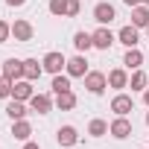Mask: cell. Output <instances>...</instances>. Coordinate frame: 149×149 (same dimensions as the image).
Returning a JSON list of instances; mask_svg holds the SVG:
<instances>
[{
    "instance_id": "2e32d148",
    "label": "cell",
    "mask_w": 149,
    "mask_h": 149,
    "mask_svg": "<svg viewBox=\"0 0 149 149\" xmlns=\"http://www.w3.org/2000/svg\"><path fill=\"white\" fill-rule=\"evenodd\" d=\"M108 85H111V88H117V91H123V88H129V73H126L123 67H117V70H111V73H108Z\"/></svg>"
},
{
    "instance_id": "4316f807",
    "label": "cell",
    "mask_w": 149,
    "mask_h": 149,
    "mask_svg": "<svg viewBox=\"0 0 149 149\" xmlns=\"http://www.w3.org/2000/svg\"><path fill=\"white\" fill-rule=\"evenodd\" d=\"M12 38V24H6V21H0V44H6Z\"/></svg>"
},
{
    "instance_id": "f546056e",
    "label": "cell",
    "mask_w": 149,
    "mask_h": 149,
    "mask_svg": "<svg viewBox=\"0 0 149 149\" xmlns=\"http://www.w3.org/2000/svg\"><path fill=\"white\" fill-rule=\"evenodd\" d=\"M26 0H6V6H24Z\"/></svg>"
},
{
    "instance_id": "d6986e66",
    "label": "cell",
    "mask_w": 149,
    "mask_h": 149,
    "mask_svg": "<svg viewBox=\"0 0 149 149\" xmlns=\"http://www.w3.org/2000/svg\"><path fill=\"white\" fill-rule=\"evenodd\" d=\"M123 64H126L129 70H137V67L143 64V53H140L137 47H129V50H126V56H123Z\"/></svg>"
},
{
    "instance_id": "d4e9b609",
    "label": "cell",
    "mask_w": 149,
    "mask_h": 149,
    "mask_svg": "<svg viewBox=\"0 0 149 149\" xmlns=\"http://www.w3.org/2000/svg\"><path fill=\"white\" fill-rule=\"evenodd\" d=\"M67 3H70V0H50V15L64 18L67 15Z\"/></svg>"
},
{
    "instance_id": "4fadbf2b",
    "label": "cell",
    "mask_w": 149,
    "mask_h": 149,
    "mask_svg": "<svg viewBox=\"0 0 149 149\" xmlns=\"http://www.w3.org/2000/svg\"><path fill=\"white\" fill-rule=\"evenodd\" d=\"M132 26H137V29H146L149 26V6H134L132 9Z\"/></svg>"
},
{
    "instance_id": "3957f363",
    "label": "cell",
    "mask_w": 149,
    "mask_h": 149,
    "mask_svg": "<svg viewBox=\"0 0 149 149\" xmlns=\"http://www.w3.org/2000/svg\"><path fill=\"white\" fill-rule=\"evenodd\" d=\"M111 111H114L117 117H129V114L134 111V100H132L129 94H117V97L111 100Z\"/></svg>"
},
{
    "instance_id": "7c38bea8",
    "label": "cell",
    "mask_w": 149,
    "mask_h": 149,
    "mask_svg": "<svg viewBox=\"0 0 149 149\" xmlns=\"http://www.w3.org/2000/svg\"><path fill=\"white\" fill-rule=\"evenodd\" d=\"M3 76H9L12 82L24 79V61H18V58H6V61H3Z\"/></svg>"
},
{
    "instance_id": "603a6c76",
    "label": "cell",
    "mask_w": 149,
    "mask_h": 149,
    "mask_svg": "<svg viewBox=\"0 0 149 149\" xmlns=\"http://www.w3.org/2000/svg\"><path fill=\"white\" fill-rule=\"evenodd\" d=\"M50 88H53V94H64V91H70V76H61V73H56Z\"/></svg>"
},
{
    "instance_id": "5bb4252c",
    "label": "cell",
    "mask_w": 149,
    "mask_h": 149,
    "mask_svg": "<svg viewBox=\"0 0 149 149\" xmlns=\"http://www.w3.org/2000/svg\"><path fill=\"white\" fill-rule=\"evenodd\" d=\"M117 41H120V44H126V47H137V41H140L137 26H123V29L117 32Z\"/></svg>"
},
{
    "instance_id": "ba28073f",
    "label": "cell",
    "mask_w": 149,
    "mask_h": 149,
    "mask_svg": "<svg viewBox=\"0 0 149 149\" xmlns=\"http://www.w3.org/2000/svg\"><path fill=\"white\" fill-rule=\"evenodd\" d=\"M108 134H114L117 140H126V137L132 134V123H129V117H117V120L108 126Z\"/></svg>"
},
{
    "instance_id": "cb8c5ba5",
    "label": "cell",
    "mask_w": 149,
    "mask_h": 149,
    "mask_svg": "<svg viewBox=\"0 0 149 149\" xmlns=\"http://www.w3.org/2000/svg\"><path fill=\"white\" fill-rule=\"evenodd\" d=\"M88 134H94V137H105V134H108V123H105V120H91Z\"/></svg>"
},
{
    "instance_id": "6da1fadb",
    "label": "cell",
    "mask_w": 149,
    "mask_h": 149,
    "mask_svg": "<svg viewBox=\"0 0 149 149\" xmlns=\"http://www.w3.org/2000/svg\"><path fill=\"white\" fill-rule=\"evenodd\" d=\"M85 88H88L91 94H102V91L108 88V76L100 73V70H88V73H85Z\"/></svg>"
},
{
    "instance_id": "ac0fdd59",
    "label": "cell",
    "mask_w": 149,
    "mask_h": 149,
    "mask_svg": "<svg viewBox=\"0 0 149 149\" xmlns=\"http://www.w3.org/2000/svg\"><path fill=\"white\" fill-rule=\"evenodd\" d=\"M56 108L58 111H73V108H76V94H73V91L56 94Z\"/></svg>"
},
{
    "instance_id": "e575fe53",
    "label": "cell",
    "mask_w": 149,
    "mask_h": 149,
    "mask_svg": "<svg viewBox=\"0 0 149 149\" xmlns=\"http://www.w3.org/2000/svg\"><path fill=\"white\" fill-rule=\"evenodd\" d=\"M146 35H149V26H146Z\"/></svg>"
},
{
    "instance_id": "9c48e42d",
    "label": "cell",
    "mask_w": 149,
    "mask_h": 149,
    "mask_svg": "<svg viewBox=\"0 0 149 149\" xmlns=\"http://www.w3.org/2000/svg\"><path fill=\"white\" fill-rule=\"evenodd\" d=\"M56 140H58V146H76L79 143V132L73 129V126H61L56 132Z\"/></svg>"
},
{
    "instance_id": "30bf717a",
    "label": "cell",
    "mask_w": 149,
    "mask_h": 149,
    "mask_svg": "<svg viewBox=\"0 0 149 149\" xmlns=\"http://www.w3.org/2000/svg\"><path fill=\"white\" fill-rule=\"evenodd\" d=\"M91 35H94V47H97V50H108V47L114 44V32H111L108 26H100V29L91 32Z\"/></svg>"
},
{
    "instance_id": "f1b7e54d",
    "label": "cell",
    "mask_w": 149,
    "mask_h": 149,
    "mask_svg": "<svg viewBox=\"0 0 149 149\" xmlns=\"http://www.w3.org/2000/svg\"><path fill=\"white\" fill-rule=\"evenodd\" d=\"M123 3H126L129 9H134V6H140V3H143V0H123Z\"/></svg>"
},
{
    "instance_id": "ffe728a7",
    "label": "cell",
    "mask_w": 149,
    "mask_h": 149,
    "mask_svg": "<svg viewBox=\"0 0 149 149\" xmlns=\"http://www.w3.org/2000/svg\"><path fill=\"white\" fill-rule=\"evenodd\" d=\"M73 47H76L79 53H88V50L94 47V35H91V32H85V29H82V32H76V35H73Z\"/></svg>"
},
{
    "instance_id": "7a4b0ae2",
    "label": "cell",
    "mask_w": 149,
    "mask_h": 149,
    "mask_svg": "<svg viewBox=\"0 0 149 149\" xmlns=\"http://www.w3.org/2000/svg\"><path fill=\"white\" fill-rule=\"evenodd\" d=\"M41 64H44V70L47 73H53V76H56V73H61L64 67H67V58H64V53H47L44 58H41Z\"/></svg>"
},
{
    "instance_id": "484cf974",
    "label": "cell",
    "mask_w": 149,
    "mask_h": 149,
    "mask_svg": "<svg viewBox=\"0 0 149 149\" xmlns=\"http://www.w3.org/2000/svg\"><path fill=\"white\" fill-rule=\"evenodd\" d=\"M12 79L9 76H0V97H12Z\"/></svg>"
},
{
    "instance_id": "8fae6325",
    "label": "cell",
    "mask_w": 149,
    "mask_h": 149,
    "mask_svg": "<svg viewBox=\"0 0 149 149\" xmlns=\"http://www.w3.org/2000/svg\"><path fill=\"white\" fill-rule=\"evenodd\" d=\"M29 108L38 111V114H50V111H53V97H50V94H35V97L29 100Z\"/></svg>"
},
{
    "instance_id": "52a82bcc",
    "label": "cell",
    "mask_w": 149,
    "mask_h": 149,
    "mask_svg": "<svg viewBox=\"0 0 149 149\" xmlns=\"http://www.w3.org/2000/svg\"><path fill=\"white\" fill-rule=\"evenodd\" d=\"M114 18H117V12H114L111 3H97V6H94V21H97V24L105 26V24H111Z\"/></svg>"
},
{
    "instance_id": "836d02e7",
    "label": "cell",
    "mask_w": 149,
    "mask_h": 149,
    "mask_svg": "<svg viewBox=\"0 0 149 149\" xmlns=\"http://www.w3.org/2000/svg\"><path fill=\"white\" fill-rule=\"evenodd\" d=\"M143 6H149V0H143Z\"/></svg>"
},
{
    "instance_id": "d590c367",
    "label": "cell",
    "mask_w": 149,
    "mask_h": 149,
    "mask_svg": "<svg viewBox=\"0 0 149 149\" xmlns=\"http://www.w3.org/2000/svg\"><path fill=\"white\" fill-rule=\"evenodd\" d=\"M146 149H149V146H146Z\"/></svg>"
},
{
    "instance_id": "9a60e30c",
    "label": "cell",
    "mask_w": 149,
    "mask_h": 149,
    "mask_svg": "<svg viewBox=\"0 0 149 149\" xmlns=\"http://www.w3.org/2000/svg\"><path fill=\"white\" fill-rule=\"evenodd\" d=\"M29 134H32V126L26 123V120H12V137L15 140H29Z\"/></svg>"
},
{
    "instance_id": "5b68a950",
    "label": "cell",
    "mask_w": 149,
    "mask_h": 149,
    "mask_svg": "<svg viewBox=\"0 0 149 149\" xmlns=\"http://www.w3.org/2000/svg\"><path fill=\"white\" fill-rule=\"evenodd\" d=\"M12 97H15V100H21V102H29V100L35 97L32 82H29V79H18V82L12 85Z\"/></svg>"
},
{
    "instance_id": "277c9868",
    "label": "cell",
    "mask_w": 149,
    "mask_h": 149,
    "mask_svg": "<svg viewBox=\"0 0 149 149\" xmlns=\"http://www.w3.org/2000/svg\"><path fill=\"white\" fill-rule=\"evenodd\" d=\"M64 70H67L70 79H73V76H82V79H85V73H88V58H85L82 53L73 56V58H67V67H64Z\"/></svg>"
},
{
    "instance_id": "d6a6232c",
    "label": "cell",
    "mask_w": 149,
    "mask_h": 149,
    "mask_svg": "<svg viewBox=\"0 0 149 149\" xmlns=\"http://www.w3.org/2000/svg\"><path fill=\"white\" fill-rule=\"evenodd\" d=\"M146 126H149V111H146Z\"/></svg>"
},
{
    "instance_id": "7402d4cb",
    "label": "cell",
    "mask_w": 149,
    "mask_h": 149,
    "mask_svg": "<svg viewBox=\"0 0 149 149\" xmlns=\"http://www.w3.org/2000/svg\"><path fill=\"white\" fill-rule=\"evenodd\" d=\"M6 114H9L12 120H24V117H26V102H21V100H12V102L6 105Z\"/></svg>"
},
{
    "instance_id": "8992f818",
    "label": "cell",
    "mask_w": 149,
    "mask_h": 149,
    "mask_svg": "<svg viewBox=\"0 0 149 149\" xmlns=\"http://www.w3.org/2000/svg\"><path fill=\"white\" fill-rule=\"evenodd\" d=\"M32 35H35V29H32L29 21H15L12 24V38L15 41H24L26 44V41H32Z\"/></svg>"
},
{
    "instance_id": "44dd1931",
    "label": "cell",
    "mask_w": 149,
    "mask_h": 149,
    "mask_svg": "<svg viewBox=\"0 0 149 149\" xmlns=\"http://www.w3.org/2000/svg\"><path fill=\"white\" fill-rule=\"evenodd\" d=\"M146 85H149V76L137 67L132 76H129V88H132V91H146Z\"/></svg>"
},
{
    "instance_id": "4dcf8cb0",
    "label": "cell",
    "mask_w": 149,
    "mask_h": 149,
    "mask_svg": "<svg viewBox=\"0 0 149 149\" xmlns=\"http://www.w3.org/2000/svg\"><path fill=\"white\" fill-rule=\"evenodd\" d=\"M24 149H41V146H38V143H32V140H26V143H24Z\"/></svg>"
},
{
    "instance_id": "1f68e13d",
    "label": "cell",
    "mask_w": 149,
    "mask_h": 149,
    "mask_svg": "<svg viewBox=\"0 0 149 149\" xmlns=\"http://www.w3.org/2000/svg\"><path fill=\"white\" fill-rule=\"evenodd\" d=\"M143 102H146V105H149V88H146V91H143Z\"/></svg>"
},
{
    "instance_id": "83f0119b",
    "label": "cell",
    "mask_w": 149,
    "mask_h": 149,
    "mask_svg": "<svg viewBox=\"0 0 149 149\" xmlns=\"http://www.w3.org/2000/svg\"><path fill=\"white\" fill-rule=\"evenodd\" d=\"M82 12V3H79V0H70V3H67V18H76Z\"/></svg>"
},
{
    "instance_id": "e0dca14e",
    "label": "cell",
    "mask_w": 149,
    "mask_h": 149,
    "mask_svg": "<svg viewBox=\"0 0 149 149\" xmlns=\"http://www.w3.org/2000/svg\"><path fill=\"white\" fill-rule=\"evenodd\" d=\"M41 73H44V64H38V58H26V61H24V79L35 82Z\"/></svg>"
}]
</instances>
